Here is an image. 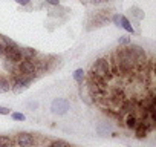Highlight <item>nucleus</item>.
I'll return each instance as SVG.
<instances>
[{
	"label": "nucleus",
	"instance_id": "obj_20",
	"mask_svg": "<svg viewBox=\"0 0 156 147\" xmlns=\"http://www.w3.org/2000/svg\"><path fill=\"white\" fill-rule=\"evenodd\" d=\"M92 3H95V5H98V3H104V2H109V0H90Z\"/></svg>",
	"mask_w": 156,
	"mask_h": 147
},
{
	"label": "nucleus",
	"instance_id": "obj_23",
	"mask_svg": "<svg viewBox=\"0 0 156 147\" xmlns=\"http://www.w3.org/2000/svg\"><path fill=\"white\" fill-rule=\"evenodd\" d=\"M113 22L116 23V26H119V17H118V16H115V17H113Z\"/></svg>",
	"mask_w": 156,
	"mask_h": 147
},
{
	"label": "nucleus",
	"instance_id": "obj_8",
	"mask_svg": "<svg viewBox=\"0 0 156 147\" xmlns=\"http://www.w3.org/2000/svg\"><path fill=\"white\" fill-rule=\"evenodd\" d=\"M20 52H22V60H34L38 55L37 51L32 48H20Z\"/></svg>",
	"mask_w": 156,
	"mask_h": 147
},
{
	"label": "nucleus",
	"instance_id": "obj_12",
	"mask_svg": "<svg viewBox=\"0 0 156 147\" xmlns=\"http://www.w3.org/2000/svg\"><path fill=\"white\" fill-rule=\"evenodd\" d=\"M119 23H121L119 26H122V28H124V29H126L127 32H132V34H133V28H132L130 22H129V20L126 19V17H119Z\"/></svg>",
	"mask_w": 156,
	"mask_h": 147
},
{
	"label": "nucleus",
	"instance_id": "obj_3",
	"mask_svg": "<svg viewBox=\"0 0 156 147\" xmlns=\"http://www.w3.org/2000/svg\"><path fill=\"white\" fill-rule=\"evenodd\" d=\"M110 20V11H107V9H100V11H97L95 14H92L90 17H89V25H90V28L92 26H103L104 23H107Z\"/></svg>",
	"mask_w": 156,
	"mask_h": 147
},
{
	"label": "nucleus",
	"instance_id": "obj_4",
	"mask_svg": "<svg viewBox=\"0 0 156 147\" xmlns=\"http://www.w3.org/2000/svg\"><path fill=\"white\" fill-rule=\"evenodd\" d=\"M17 70L25 74V75H29V77H35V74H38L34 60H20L17 63Z\"/></svg>",
	"mask_w": 156,
	"mask_h": 147
},
{
	"label": "nucleus",
	"instance_id": "obj_10",
	"mask_svg": "<svg viewBox=\"0 0 156 147\" xmlns=\"http://www.w3.org/2000/svg\"><path fill=\"white\" fill-rule=\"evenodd\" d=\"M126 126H127L129 129H135V127L138 126V120H136V117L132 115V113H129L127 118H126Z\"/></svg>",
	"mask_w": 156,
	"mask_h": 147
},
{
	"label": "nucleus",
	"instance_id": "obj_6",
	"mask_svg": "<svg viewBox=\"0 0 156 147\" xmlns=\"http://www.w3.org/2000/svg\"><path fill=\"white\" fill-rule=\"evenodd\" d=\"M34 142H35V139H34V136H32L31 133L22 132V133L17 135V144H19L20 147H32Z\"/></svg>",
	"mask_w": 156,
	"mask_h": 147
},
{
	"label": "nucleus",
	"instance_id": "obj_14",
	"mask_svg": "<svg viewBox=\"0 0 156 147\" xmlns=\"http://www.w3.org/2000/svg\"><path fill=\"white\" fill-rule=\"evenodd\" d=\"M49 147H72L70 144H67L66 141H61V139H57V141H52L49 144Z\"/></svg>",
	"mask_w": 156,
	"mask_h": 147
},
{
	"label": "nucleus",
	"instance_id": "obj_7",
	"mask_svg": "<svg viewBox=\"0 0 156 147\" xmlns=\"http://www.w3.org/2000/svg\"><path fill=\"white\" fill-rule=\"evenodd\" d=\"M52 110L55 113H66V110H69V101L63 100V98H57L52 103Z\"/></svg>",
	"mask_w": 156,
	"mask_h": 147
},
{
	"label": "nucleus",
	"instance_id": "obj_2",
	"mask_svg": "<svg viewBox=\"0 0 156 147\" xmlns=\"http://www.w3.org/2000/svg\"><path fill=\"white\" fill-rule=\"evenodd\" d=\"M127 51L130 52V55H132V58H133V61L136 64V70H142L145 67V64H147V54H145V51L141 46H138V45L127 46Z\"/></svg>",
	"mask_w": 156,
	"mask_h": 147
},
{
	"label": "nucleus",
	"instance_id": "obj_5",
	"mask_svg": "<svg viewBox=\"0 0 156 147\" xmlns=\"http://www.w3.org/2000/svg\"><path fill=\"white\" fill-rule=\"evenodd\" d=\"M5 55H6L8 61H12V63H19L22 60V52H20V48L17 45L11 46V48H6L5 49Z\"/></svg>",
	"mask_w": 156,
	"mask_h": 147
},
{
	"label": "nucleus",
	"instance_id": "obj_21",
	"mask_svg": "<svg viewBox=\"0 0 156 147\" xmlns=\"http://www.w3.org/2000/svg\"><path fill=\"white\" fill-rule=\"evenodd\" d=\"M48 3H51V5H58L60 3V0H46Z\"/></svg>",
	"mask_w": 156,
	"mask_h": 147
},
{
	"label": "nucleus",
	"instance_id": "obj_19",
	"mask_svg": "<svg viewBox=\"0 0 156 147\" xmlns=\"http://www.w3.org/2000/svg\"><path fill=\"white\" fill-rule=\"evenodd\" d=\"M129 41H130V40H129V38H126V37H122V38H119V43H121V45H127Z\"/></svg>",
	"mask_w": 156,
	"mask_h": 147
},
{
	"label": "nucleus",
	"instance_id": "obj_18",
	"mask_svg": "<svg viewBox=\"0 0 156 147\" xmlns=\"http://www.w3.org/2000/svg\"><path fill=\"white\" fill-rule=\"evenodd\" d=\"M8 113H9L8 107H2V106H0V115H8Z\"/></svg>",
	"mask_w": 156,
	"mask_h": 147
},
{
	"label": "nucleus",
	"instance_id": "obj_11",
	"mask_svg": "<svg viewBox=\"0 0 156 147\" xmlns=\"http://www.w3.org/2000/svg\"><path fill=\"white\" fill-rule=\"evenodd\" d=\"M150 129L144 124V123H139L138 126H136V136L138 138H142V136H145V133L148 132Z\"/></svg>",
	"mask_w": 156,
	"mask_h": 147
},
{
	"label": "nucleus",
	"instance_id": "obj_17",
	"mask_svg": "<svg viewBox=\"0 0 156 147\" xmlns=\"http://www.w3.org/2000/svg\"><path fill=\"white\" fill-rule=\"evenodd\" d=\"M12 118H14V120H17V121H25V118H26V117H25L23 113L14 112V113H12Z\"/></svg>",
	"mask_w": 156,
	"mask_h": 147
},
{
	"label": "nucleus",
	"instance_id": "obj_15",
	"mask_svg": "<svg viewBox=\"0 0 156 147\" xmlns=\"http://www.w3.org/2000/svg\"><path fill=\"white\" fill-rule=\"evenodd\" d=\"M73 78H75L78 83H81L83 78H84V70H83V69H76L75 74H73Z\"/></svg>",
	"mask_w": 156,
	"mask_h": 147
},
{
	"label": "nucleus",
	"instance_id": "obj_1",
	"mask_svg": "<svg viewBox=\"0 0 156 147\" xmlns=\"http://www.w3.org/2000/svg\"><path fill=\"white\" fill-rule=\"evenodd\" d=\"M90 74L98 78H103L106 81L112 80V70H110V63H109V58H98L94 64H92V69H90Z\"/></svg>",
	"mask_w": 156,
	"mask_h": 147
},
{
	"label": "nucleus",
	"instance_id": "obj_22",
	"mask_svg": "<svg viewBox=\"0 0 156 147\" xmlns=\"http://www.w3.org/2000/svg\"><path fill=\"white\" fill-rule=\"evenodd\" d=\"M17 3H20V5H28L29 3V0H16Z\"/></svg>",
	"mask_w": 156,
	"mask_h": 147
},
{
	"label": "nucleus",
	"instance_id": "obj_9",
	"mask_svg": "<svg viewBox=\"0 0 156 147\" xmlns=\"http://www.w3.org/2000/svg\"><path fill=\"white\" fill-rule=\"evenodd\" d=\"M11 89V81L6 78V77H2L0 75V94H5Z\"/></svg>",
	"mask_w": 156,
	"mask_h": 147
},
{
	"label": "nucleus",
	"instance_id": "obj_24",
	"mask_svg": "<svg viewBox=\"0 0 156 147\" xmlns=\"http://www.w3.org/2000/svg\"><path fill=\"white\" fill-rule=\"evenodd\" d=\"M0 55H5V49L3 48H0Z\"/></svg>",
	"mask_w": 156,
	"mask_h": 147
},
{
	"label": "nucleus",
	"instance_id": "obj_16",
	"mask_svg": "<svg viewBox=\"0 0 156 147\" xmlns=\"http://www.w3.org/2000/svg\"><path fill=\"white\" fill-rule=\"evenodd\" d=\"M130 13H133V16H135L136 19H139V20L144 17V14H142V13L138 9V8H132V9H130Z\"/></svg>",
	"mask_w": 156,
	"mask_h": 147
},
{
	"label": "nucleus",
	"instance_id": "obj_13",
	"mask_svg": "<svg viewBox=\"0 0 156 147\" xmlns=\"http://www.w3.org/2000/svg\"><path fill=\"white\" fill-rule=\"evenodd\" d=\"M11 145H12V139L9 136L0 135V147H11Z\"/></svg>",
	"mask_w": 156,
	"mask_h": 147
}]
</instances>
